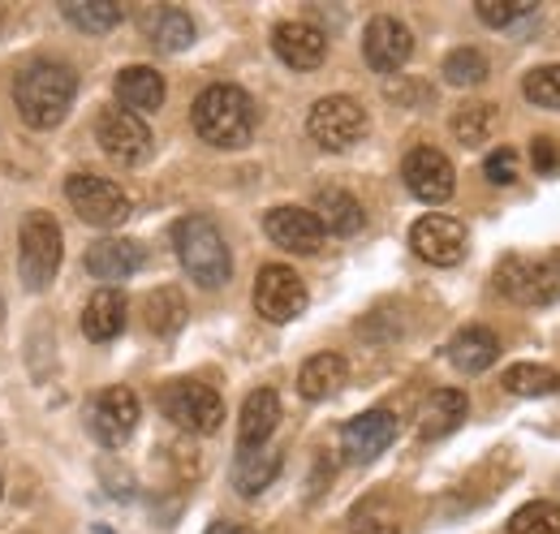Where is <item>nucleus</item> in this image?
Segmentation results:
<instances>
[{"mask_svg": "<svg viewBox=\"0 0 560 534\" xmlns=\"http://www.w3.org/2000/svg\"><path fill=\"white\" fill-rule=\"evenodd\" d=\"M73 95H78V73L61 61H31L13 82V100L26 126L52 130L66 121Z\"/></svg>", "mask_w": 560, "mask_h": 534, "instance_id": "nucleus-1", "label": "nucleus"}, {"mask_svg": "<svg viewBox=\"0 0 560 534\" xmlns=\"http://www.w3.org/2000/svg\"><path fill=\"white\" fill-rule=\"evenodd\" d=\"M190 121L195 134L220 147V151H233V147H246L255 138V100L242 91V86H229V82H215L208 86L195 108H190Z\"/></svg>", "mask_w": 560, "mask_h": 534, "instance_id": "nucleus-2", "label": "nucleus"}, {"mask_svg": "<svg viewBox=\"0 0 560 534\" xmlns=\"http://www.w3.org/2000/svg\"><path fill=\"white\" fill-rule=\"evenodd\" d=\"M173 246H177V259L190 271L195 285H203V289L229 285L233 255H229L224 233L215 229V220H208V216H182L173 224Z\"/></svg>", "mask_w": 560, "mask_h": 534, "instance_id": "nucleus-3", "label": "nucleus"}, {"mask_svg": "<svg viewBox=\"0 0 560 534\" xmlns=\"http://www.w3.org/2000/svg\"><path fill=\"white\" fill-rule=\"evenodd\" d=\"M495 289L522 306L560 302V251L548 255H504L495 267Z\"/></svg>", "mask_w": 560, "mask_h": 534, "instance_id": "nucleus-4", "label": "nucleus"}, {"mask_svg": "<svg viewBox=\"0 0 560 534\" xmlns=\"http://www.w3.org/2000/svg\"><path fill=\"white\" fill-rule=\"evenodd\" d=\"M18 267L26 289H48L52 276L61 271V224L48 211H31L22 224V242H18Z\"/></svg>", "mask_w": 560, "mask_h": 534, "instance_id": "nucleus-5", "label": "nucleus"}, {"mask_svg": "<svg viewBox=\"0 0 560 534\" xmlns=\"http://www.w3.org/2000/svg\"><path fill=\"white\" fill-rule=\"evenodd\" d=\"M160 409H164V418H173L182 431H195V436H211L224 422V400H220V393L211 384H199V380H173V384H164Z\"/></svg>", "mask_w": 560, "mask_h": 534, "instance_id": "nucleus-6", "label": "nucleus"}, {"mask_svg": "<svg viewBox=\"0 0 560 534\" xmlns=\"http://www.w3.org/2000/svg\"><path fill=\"white\" fill-rule=\"evenodd\" d=\"M306 130H311V138H315L324 151H346V147H353V142L366 134V108H362L353 95H324V100L311 108Z\"/></svg>", "mask_w": 560, "mask_h": 534, "instance_id": "nucleus-7", "label": "nucleus"}, {"mask_svg": "<svg viewBox=\"0 0 560 534\" xmlns=\"http://www.w3.org/2000/svg\"><path fill=\"white\" fill-rule=\"evenodd\" d=\"M66 199L73 202V211L86 220V224H100V229H113L130 216V199L117 182L108 177H95V173H73L66 182Z\"/></svg>", "mask_w": 560, "mask_h": 534, "instance_id": "nucleus-8", "label": "nucleus"}, {"mask_svg": "<svg viewBox=\"0 0 560 534\" xmlns=\"http://www.w3.org/2000/svg\"><path fill=\"white\" fill-rule=\"evenodd\" d=\"M306 285L293 267L284 264H268L255 280V311L268 320V324H289L306 311Z\"/></svg>", "mask_w": 560, "mask_h": 534, "instance_id": "nucleus-9", "label": "nucleus"}, {"mask_svg": "<svg viewBox=\"0 0 560 534\" xmlns=\"http://www.w3.org/2000/svg\"><path fill=\"white\" fill-rule=\"evenodd\" d=\"M401 182H406V190L419 202H448L453 190H457V173H453L448 155L435 151V147H415V151L406 155Z\"/></svg>", "mask_w": 560, "mask_h": 534, "instance_id": "nucleus-10", "label": "nucleus"}, {"mask_svg": "<svg viewBox=\"0 0 560 534\" xmlns=\"http://www.w3.org/2000/svg\"><path fill=\"white\" fill-rule=\"evenodd\" d=\"M410 246L422 264L431 267H457L466 259V224L453 216H422L410 229Z\"/></svg>", "mask_w": 560, "mask_h": 534, "instance_id": "nucleus-11", "label": "nucleus"}, {"mask_svg": "<svg viewBox=\"0 0 560 534\" xmlns=\"http://www.w3.org/2000/svg\"><path fill=\"white\" fill-rule=\"evenodd\" d=\"M95 142L117 164H142L151 155V130H147V121L135 117V113H126V108H108L95 121Z\"/></svg>", "mask_w": 560, "mask_h": 534, "instance_id": "nucleus-12", "label": "nucleus"}, {"mask_svg": "<svg viewBox=\"0 0 560 534\" xmlns=\"http://www.w3.org/2000/svg\"><path fill=\"white\" fill-rule=\"evenodd\" d=\"M410 53H415V35H410L406 22H397L388 13H380V18L366 22L362 57H366V66L375 69V73H397V69L410 61Z\"/></svg>", "mask_w": 560, "mask_h": 534, "instance_id": "nucleus-13", "label": "nucleus"}, {"mask_svg": "<svg viewBox=\"0 0 560 534\" xmlns=\"http://www.w3.org/2000/svg\"><path fill=\"white\" fill-rule=\"evenodd\" d=\"M393 440H397V418L388 409H366V414H358L341 427V453L353 466L375 462L380 453L393 449Z\"/></svg>", "mask_w": 560, "mask_h": 534, "instance_id": "nucleus-14", "label": "nucleus"}, {"mask_svg": "<svg viewBox=\"0 0 560 534\" xmlns=\"http://www.w3.org/2000/svg\"><path fill=\"white\" fill-rule=\"evenodd\" d=\"M139 427V397L130 388H104L100 397L91 400V431L100 436V444L121 449Z\"/></svg>", "mask_w": 560, "mask_h": 534, "instance_id": "nucleus-15", "label": "nucleus"}, {"mask_svg": "<svg viewBox=\"0 0 560 534\" xmlns=\"http://www.w3.org/2000/svg\"><path fill=\"white\" fill-rule=\"evenodd\" d=\"M264 229L280 251H293V255H315L324 246V229L311 207H272L264 216Z\"/></svg>", "mask_w": 560, "mask_h": 534, "instance_id": "nucleus-16", "label": "nucleus"}, {"mask_svg": "<svg viewBox=\"0 0 560 534\" xmlns=\"http://www.w3.org/2000/svg\"><path fill=\"white\" fill-rule=\"evenodd\" d=\"M272 48L289 69H319L328 57V35L311 22H280L272 31Z\"/></svg>", "mask_w": 560, "mask_h": 534, "instance_id": "nucleus-17", "label": "nucleus"}, {"mask_svg": "<svg viewBox=\"0 0 560 534\" xmlns=\"http://www.w3.org/2000/svg\"><path fill=\"white\" fill-rule=\"evenodd\" d=\"M466 414H470L466 393H457V388H435L419 409V436L422 440H444V436H453V431L466 422Z\"/></svg>", "mask_w": 560, "mask_h": 534, "instance_id": "nucleus-18", "label": "nucleus"}, {"mask_svg": "<svg viewBox=\"0 0 560 534\" xmlns=\"http://www.w3.org/2000/svg\"><path fill=\"white\" fill-rule=\"evenodd\" d=\"M142 259L147 255H142L139 242H130V237H104V242H95L86 251V271L95 280H126V276L139 271Z\"/></svg>", "mask_w": 560, "mask_h": 534, "instance_id": "nucleus-19", "label": "nucleus"}, {"mask_svg": "<svg viewBox=\"0 0 560 534\" xmlns=\"http://www.w3.org/2000/svg\"><path fill=\"white\" fill-rule=\"evenodd\" d=\"M280 422V397L272 388H255L246 405H242V418H237V440H242V449H259V444H268L272 440V431H277Z\"/></svg>", "mask_w": 560, "mask_h": 534, "instance_id": "nucleus-20", "label": "nucleus"}, {"mask_svg": "<svg viewBox=\"0 0 560 534\" xmlns=\"http://www.w3.org/2000/svg\"><path fill=\"white\" fill-rule=\"evenodd\" d=\"M117 100H121V108L126 113H155L160 104H164V78L155 73L151 66H130L117 73Z\"/></svg>", "mask_w": 560, "mask_h": 534, "instance_id": "nucleus-21", "label": "nucleus"}, {"mask_svg": "<svg viewBox=\"0 0 560 534\" xmlns=\"http://www.w3.org/2000/svg\"><path fill=\"white\" fill-rule=\"evenodd\" d=\"M346 380H350V367L341 353H315L298 371V393L306 400H328L332 393H341Z\"/></svg>", "mask_w": 560, "mask_h": 534, "instance_id": "nucleus-22", "label": "nucleus"}, {"mask_svg": "<svg viewBox=\"0 0 560 534\" xmlns=\"http://www.w3.org/2000/svg\"><path fill=\"white\" fill-rule=\"evenodd\" d=\"M311 211H315L319 229L324 233H337V237H353L366 224V211H362V202L353 199L350 190H324Z\"/></svg>", "mask_w": 560, "mask_h": 534, "instance_id": "nucleus-23", "label": "nucleus"}, {"mask_svg": "<svg viewBox=\"0 0 560 534\" xmlns=\"http://www.w3.org/2000/svg\"><path fill=\"white\" fill-rule=\"evenodd\" d=\"M448 358H453L457 371L479 375V371H488L491 362L500 358V340H495L491 328H462L448 340Z\"/></svg>", "mask_w": 560, "mask_h": 534, "instance_id": "nucleus-24", "label": "nucleus"}, {"mask_svg": "<svg viewBox=\"0 0 560 534\" xmlns=\"http://www.w3.org/2000/svg\"><path fill=\"white\" fill-rule=\"evenodd\" d=\"M121 328H126V298L117 289H100L82 311V333L86 340H113L121 336Z\"/></svg>", "mask_w": 560, "mask_h": 534, "instance_id": "nucleus-25", "label": "nucleus"}, {"mask_svg": "<svg viewBox=\"0 0 560 534\" xmlns=\"http://www.w3.org/2000/svg\"><path fill=\"white\" fill-rule=\"evenodd\" d=\"M280 474V453L277 449H242L233 462V487L242 496H259L264 487H272V478Z\"/></svg>", "mask_w": 560, "mask_h": 534, "instance_id": "nucleus-26", "label": "nucleus"}, {"mask_svg": "<svg viewBox=\"0 0 560 534\" xmlns=\"http://www.w3.org/2000/svg\"><path fill=\"white\" fill-rule=\"evenodd\" d=\"M500 384H504L513 397H548V393L560 388V371L539 367V362H513Z\"/></svg>", "mask_w": 560, "mask_h": 534, "instance_id": "nucleus-27", "label": "nucleus"}, {"mask_svg": "<svg viewBox=\"0 0 560 534\" xmlns=\"http://www.w3.org/2000/svg\"><path fill=\"white\" fill-rule=\"evenodd\" d=\"M186 298L177 293V289H155L151 298H147V328L155 336H173L182 333V324H186Z\"/></svg>", "mask_w": 560, "mask_h": 534, "instance_id": "nucleus-28", "label": "nucleus"}, {"mask_svg": "<svg viewBox=\"0 0 560 534\" xmlns=\"http://www.w3.org/2000/svg\"><path fill=\"white\" fill-rule=\"evenodd\" d=\"M61 9H66V18L73 26L86 31V35H104V31H113L121 22V4H113V0H70Z\"/></svg>", "mask_w": 560, "mask_h": 534, "instance_id": "nucleus-29", "label": "nucleus"}, {"mask_svg": "<svg viewBox=\"0 0 560 534\" xmlns=\"http://www.w3.org/2000/svg\"><path fill=\"white\" fill-rule=\"evenodd\" d=\"M151 44L164 48V53H182V48H190V44H195V22H190V13H182V9H164V13L151 22Z\"/></svg>", "mask_w": 560, "mask_h": 534, "instance_id": "nucleus-30", "label": "nucleus"}, {"mask_svg": "<svg viewBox=\"0 0 560 534\" xmlns=\"http://www.w3.org/2000/svg\"><path fill=\"white\" fill-rule=\"evenodd\" d=\"M509 534H560L557 500H530L509 518Z\"/></svg>", "mask_w": 560, "mask_h": 534, "instance_id": "nucleus-31", "label": "nucleus"}, {"mask_svg": "<svg viewBox=\"0 0 560 534\" xmlns=\"http://www.w3.org/2000/svg\"><path fill=\"white\" fill-rule=\"evenodd\" d=\"M488 78V57L479 48H457L444 57V82L453 86H479Z\"/></svg>", "mask_w": 560, "mask_h": 534, "instance_id": "nucleus-32", "label": "nucleus"}, {"mask_svg": "<svg viewBox=\"0 0 560 534\" xmlns=\"http://www.w3.org/2000/svg\"><path fill=\"white\" fill-rule=\"evenodd\" d=\"M453 134H457V142H466V147L488 142L491 104H462V108H457V117H453Z\"/></svg>", "mask_w": 560, "mask_h": 534, "instance_id": "nucleus-33", "label": "nucleus"}, {"mask_svg": "<svg viewBox=\"0 0 560 534\" xmlns=\"http://www.w3.org/2000/svg\"><path fill=\"white\" fill-rule=\"evenodd\" d=\"M522 91H526V100H530L535 108H557L560 113V66L530 69L526 82H522Z\"/></svg>", "mask_w": 560, "mask_h": 534, "instance_id": "nucleus-34", "label": "nucleus"}, {"mask_svg": "<svg viewBox=\"0 0 560 534\" xmlns=\"http://www.w3.org/2000/svg\"><path fill=\"white\" fill-rule=\"evenodd\" d=\"M475 9H479V22L500 31V26H513L517 18L535 13V0H479Z\"/></svg>", "mask_w": 560, "mask_h": 534, "instance_id": "nucleus-35", "label": "nucleus"}, {"mask_svg": "<svg viewBox=\"0 0 560 534\" xmlns=\"http://www.w3.org/2000/svg\"><path fill=\"white\" fill-rule=\"evenodd\" d=\"M483 177L491 186H513L517 182V155L513 147H495L488 160H483Z\"/></svg>", "mask_w": 560, "mask_h": 534, "instance_id": "nucleus-36", "label": "nucleus"}, {"mask_svg": "<svg viewBox=\"0 0 560 534\" xmlns=\"http://www.w3.org/2000/svg\"><path fill=\"white\" fill-rule=\"evenodd\" d=\"M530 164H535L539 177H552V173L560 169L557 142H552V138H535V142H530Z\"/></svg>", "mask_w": 560, "mask_h": 534, "instance_id": "nucleus-37", "label": "nucleus"}, {"mask_svg": "<svg viewBox=\"0 0 560 534\" xmlns=\"http://www.w3.org/2000/svg\"><path fill=\"white\" fill-rule=\"evenodd\" d=\"M353 534H401V531H397V522H388V518H366V513H358Z\"/></svg>", "mask_w": 560, "mask_h": 534, "instance_id": "nucleus-38", "label": "nucleus"}, {"mask_svg": "<svg viewBox=\"0 0 560 534\" xmlns=\"http://www.w3.org/2000/svg\"><path fill=\"white\" fill-rule=\"evenodd\" d=\"M208 534H255V531H246V526H233V522H211Z\"/></svg>", "mask_w": 560, "mask_h": 534, "instance_id": "nucleus-39", "label": "nucleus"}, {"mask_svg": "<svg viewBox=\"0 0 560 534\" xmlns=\"http://www.w3.org/2000/svg\"><path fill=\"white\" fill-rule=\"evenodd\" d=\"M95 534H113V531H108V526H95Z\"/></svg>", "mask_w": 560, "mask_h": 534, "instance_id": "nucleus-40", "label": "nucleus"}, {"mask_svg": "<svg viewBox=\"0 0 560 534\" xmlns=\"http://www.w3.org/2000/svg\"><path fill=\"white\" fill-rule=\"evenodd\" d=\"M0 324H4V298H0Z\"/></svg>", "mask_w": 560, "mask_h": 534, "instance_id": "nucleus-41", "label": "nucleus"}, {"mask_svg": "<svg viewBox=\"0 0 560 534\" xmlns=\"http://www.w3.org/2000/svg\"><path fill=\"white\" fill-rule=\"evenodd\" d=\"M0 22H4V9H0Z\"/></svg>", "mask_w": 560, "mask_h": 534, "instance_id": "nucleus-42", "label": "nucleus"}]
</instances>
